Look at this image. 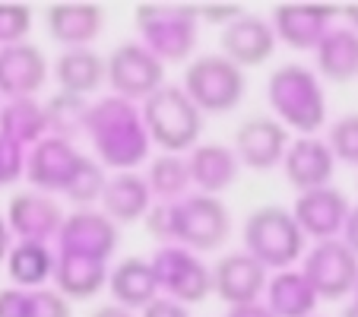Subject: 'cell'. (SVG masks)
Instances as JSON below:
<instances>
[{"mask_svg": "<svg viewBox=\"0 0 358 317\" xmlns=\"http://www.w3.org/2000/svg\"><path fill=\"white\" fill-rule=\"evenodd\" d=\"M86 134L99 153V165H108L117 171L136 169L152 146L136 101L117 99V95L89 105Z\"/></svg>", "mask_w": 358, "mask_h": 317, "instance_id": "6da1fadb", "label": "cell"}, {"mask_svg": "<svg viewBox=\"0 0 358 317\" xmlns=\"http://www.w3.org/2000/svg\"><path fill=\"white\" fill-rule=\"evenodd\" d=\"M266 99L285 130H298L301 136H314L327 121V95L320 76L304 64H282L273 70L266 83Z\"/></svg>", "mask_w": 358, "mask_h": 317, "instance_id": "7a4b0ae2", "label": "cell"}, {"mask_svg": "<svg viewBox=\"0 0 358 317\" xmlns=\"http://www.w3.org/2000/svg\"><path fill=\"white\" fill-rule=\"evenodd\" d=\"M140 115L146 124L149 143H156L162 153L181 155L196 146V136L203 130V115L181 86L162 83L149 99H143Z\"/></svg>", "mask_w": 358, "mask_h": 317, "instance_id": "3957f363", "label": "cell"}, {"mask_svg": "<svg viewBox=\"0 0 358 317\" xmlns=\"http://www.w3.org/2000/svg\"><path fill=\"white\" fill-rule=\"evenodd\" d=\"M244 251L266 270H292V263L301 260L304 235L292 219V209L266 203L257 206L244 219Z\"/></svg>", "mask_w": 358, "mask_h": 317, "instance_id": "277c9868", "label": "cell"}, {"mask_svg": "<svg viewBox=\"0 0 358 317\" xmlns=\"http://www.w3.org/2000/svg\"><path fill=\"white\" fill-rule=\"evenodd\" d=\"M140 45L162 64L190 61L200 35L194 7H136L134 13Z\"/></svg>", "mask_w": 358, "mask_h": 317, "instance_id": "5b68a950", "label": "cell"}, {"mask_svg": "<svg viewBox=\"0 0 358 317\" xmlns=\"http://www.w3.org/2000/svg\"><path fill=\"white\" fill-rule=\"evenodd\" d=\"M181 89L200 108V115H229L241 105L248 80L241 67L216 51V55H196L187 64Z\"/></svg>", "mask_w": 358, "mask_h": 317, "instance_id": "8992f818", "label": "cell"}, {"mask_svg": "<svg viewBox=\"0 0 358 317\" xmlns=\"http://www.w3.org/2000/svg\"><path fill=\"white\" fill-rule=\"evenodd\" d=\"M231 232V216L225 203L210 194H187L171 203V244L194 251H216Z\"/></svg>", "mask_w": 358, "mask_h": 317, "instance_id": "52a82bcc", "label": "cell"}, {"mask_svg": "<svg viewBox=\"0 0 358 317\" xmlns=\"http://www.w3.org/2000/svg\"><path fill=\"white\" fill-rule=\"evenodd\" d=\"M149 267L156 273L159 292H165V298H171V302L200 304L213 295L210 267L194 251L181 248V244H162L152 254Z\"/></svg>", "mask_w": 358, "mask_h": 317, "instance_id": "ba28073f", "label": "cell"}, {"mask_svg": "<svg viewBox=\"0 0 358 317\" xmlns=\"http://www.w3.org/2000/svg\"><path fill=\"white\" fill-rule=\"evenodd\" d=\"M301 273L314 295L324 302H339L349 292H355L358 283V257L345 248L339 238L317 241L308 254H301Z\"/></svg>", "mask_w": 358, "mask_h": 317, "instance_id": "9c48e42d", "label": "cell"}, {"mask_svg": "<svg viewBox=\"0 0 358 317\" xmlns=\"http://www.w3.org/2000/svg\"><path fill=\"white\" fill-rule=\"evenodd\" d=\"M105 83L117 99L143 101L165 83V64L156 61L140 41H124L105 57Z\"/></svg>", "mask_w": 358, "mask_h": 317, "instance_id": "30bf717a", "label": "cell"}, {"mask_svg": "<svg viewBox=\"0 0 358 317\" xmlns=\"http://www.w3.org/2000/svg\"><path fill=\"white\" fill-rule=\"evenodd\" d=\"M276 51V35L273 26L257 13H241L231 22H225L222 32H219V55L229 57L235 67H260L266 64Z\"/></svg>", "mask_w": 358, "mask_h": 317, "instance_id": "8fae6325", "label": "cell"}, {"mask_svg": "<svg viewBox=\"0 0 358 317\" xmlns=\"http://www.w3.org/2000/svg\"><path fill=\"white\" fill-rule=\"evenodd\" d=\"M117 241H121L117 225L105 213H95V209H76L73 216H67L57 229V254H80L108 263Z\"/></svg>", "mask_w": 358, "mask_h": 317, "instance_id": "7c38bea8", "label": "cell"}, {"mask_svg": "<svg viewBox=\"0 0 358 317\" xmlns=\"http://www.w3.org/2000/svg\"><path fill=\"white\" fill-rule=\"evenodd\" d=\"M266 273L270 270H266L264 263L254 260L248 251H231V254H222L210 267L213 292L229 308H235V304H254L266 292Z\"/></svg>", "mask_w": 358, "mask_h": 317, "instance_id": "4fadbf2b", "label": "cell"}, {"mask_svg": "<svg viewBox=\"0 0 358 317\" xmlns=\"http://www.w3.org/2000/svg\"><path fill=\"white\" fill-rule=\"evenodd\" d=\"M289 130L276 121V118H248L241 127L235 130V155L238 162L248 165L254 171H270L282 162L285 149H289Z\"/></svg>", "mask_w": 358, "mask_h": 317, "instance_id": "5bb4252c", "label": "cell"}, {"mask_svg": "<svg viewBox=\"0 0 358 317\" xmlns=\"http://www.w3.org/2000/svg\"><path fill=\"white\" fill-rule=\"evenodd\" d=\"M349 213V200L339 188H314L298 194L295 206H292V219L301 229V235H311L314 241H327V238H339Z\"/></svg>", "mask_w": 358, "mask_h": 317, "instance_id": "9a60e30c", "label": "cell"}, {"mask_svg": "<svg viewBox=\"0 0 358 317\" xmlns=\"http://www.w3.org/2000/svg\"><path fill=\"white\" fill-rule=\"evenodd\" d=\"M83 162V153H76L73 143L57 140V136H45L32 146L26 159V175L38 190L48 194H64L67 184L73 181L76 169Z\"/></svg>", "mask_w": 358, "mask_h": 317, "instance_id": "2e32d148", "label": "cell"}, {"mask_svg": "<svg viewBox=\"0 0 358 317\" xmlns=\"http://www.w3.org/2000/svg\"><path fill=\"white\" fill-rule=\"evenodd\" d=\"M282 171L285 181L304 194V190L314 188H327L333 178V169H336V159H333L330 146H327L320 136H298V140L289 143L282 155Z\"/></svg>", "mask_w": 358, "mask_h": 317, "instance_id": "e0dca14e", "label": "cell"}, {"mask_svg": "<svg viewBox=\"0 0 358 317\" xmlns=\"http://www.w3.org/2000/svg\"><path fill=\"white\" fill-rule=\"evenodd\" d=\"M64 223V209L57 200H51L48 194L29 190V194H16L10 200L7 213V229L16 232L22 241H38L48 244V238H55L57 229Z\"/></svg>", "mask_w": 358, "mask_h": 317, "instance_id": "ac0fdd59", "label": "cell"}, {"mask_svg": "<svg viewBox=\"0 0 358 317\" xmlns=\"http://www.w3.org/2000/svg\"><path fill=\"white\" fill-rule=\"evenodd\" d=\"M48 80V61L35 45L0 48V92L13 99H32Z\"/></svg>", "mask_w": 358, "mask_h": 317, "instance_id": "d6986e66", "label": "cell"}, {"mask_svg": "<svg viewBox=\"0 0 358 317\" xmlns=\"http://www.w3.org/2000/svg\"><path fill=\"white\" fill-rule=\"evenodd\" d=\"M184 159L190 171V188H196V194H222L238 181V171H241L235 149L222 143H200Z\"/></svg>", "mask_w": 358, "mask_h": 317, "instance_id": "ffe728a7", "label": "cell"}, {"mask_svg": "<svg viewBox=\"0 0 358 317\" xmlns=\"http://www.w3.org/2000/svg\"><path fill=\"white\" fill-rule=\"evenodd\" d=\"M336 10L324 7H276L273 10V35L276 41L295 48V51H314L327 32Z\"/></svg>", "mask_w": 358, "mask_h": 317, "instance_id": "44dd1931", "label": "cell"}, {"mask_svg": "<svg viewBox=\"0 0 358 317\" xmlns=\"http://www.w3.org/2000/svg\"><path fill=\"white\" fill-rule=\"evenodd\" d=\"M99 200L105 206V216L115 225L136 223L152 206V194H149L143 175H136V171H117V175L105 178V188H101Z\"/></svg>", "mask_w": 358, "mask_h": 317, "instance_id": "7402d4cb", "label": "cell"}, {"mask_svg": "<svg viewBox=\"0 0 358 317\" xmlns=\"http://www.w3.org/2000/svg\"><path fill=\"white\" fill-rule=\"evenodd\" d=\"M48 35L64 48H89V41L99 38L105 13L92 3H64V7H48L45 13Z\"/></svg>", "mask_w": 358, "mask_h": 317, "instance_id": "603a6c76", "label": "cell"}, {"mask_svg": "<svg viewBox=\"0 0 358 317\" xmlns=\"http://www.w3.org/2000/svg\"><path fill=\"white\" fill-rule=\"evenodd\" d=\"M314 61L330 83L358 80V32H352L349 26H330V32L314 48Z\"/></svg>", "mask_w": 358, "mask_h": 317, "instance_id": "cb8c5ba5", "label": "cell"}, {"mask_svg": "<svg viewBox=\"0 0 358 317\" xmlns=\"http://www.w3.org/2000/svg\"><path fill=\"white\" fill-rule=\"evenodd\" d=\"M108 289L121 308H146L152 298H159L156 273L143 257H124L115 270L108 273Z\"/></svg>", "mask_w": 358, "mask_h": 317, "instance_id": "d4e9b609", "label": "cell"}, {"mask_svg": "<svg viewBox=\"0 0 358 317\" xmlns=\"http://www.w3.org/2000/svg\"><path fill=\"white\" fill-rule=\"evenodd\" d=\"M55 80L61 92L86 99L105 83V57L95 55L92 48H67L55 61Z\"/></svg>", "mask_w": 358, "mask_h": 317, "instance_id": "484cf974", "label": "cell"}, {"mask_svg": "<svg viewBox=\"0 0 358 317\" xmlns=\"http://www.w3.org/2000/svg\"><path fill=\"white\" fill-rule=\"evenodd\" d=\"M55 286L64 298H92L101 286L108 283V267L105 260L80 254H55Z\"/></svg>", "mask_w": 358, "mask_h": 317, "instance_id": "4316f807", "label": "cell"}, {"mask_svg": "<svg viewBox=\"0 0 358 317\" xmlns=\"http://www.w3.org/2000/svg\"><path fill=\"white\" fill-rule=\"evenodd\" d=\"M320 298L298 270H279L266 283V308L273 317H311Z\"/></svg>", "mask_w": 358, "mask_h": 317, "instance_id": "83f0119b", "label": "cell"}, {"mask_svg": "<svg viewBox=\"0 0 358 317\" xmlns=\"http://www.w3.org/2000/svg\"><path fill=\"white\" fill-rule=\"evenodd\" d=\"M146 188L152 194V203H178L190 194V171L187 159L175 153H162L149 162L146 171Z\"/></svg>", "mask_w": 358, "mask_h": 317, "instance_id": "f1b7e54d", "label": "cell"}, {"mask_svg": "<svg viewBox=\"0 0 358 317\" xmlns=\"http://www.w3.org/2000/svg\"><path fill=\"white\" fill-rule=\"evenodd\" d=\"M0 317H70V302L57 289H3Z\"/></svg>", "mask_w": 358, "mask_h": 317, "instance_id": "f546056e", "label": "cell"}, {"mask_svg": "<svg viewBox=\"0 0 358 317\" xmlns=\"http://www.w3.org/2000/svg\"><path fill=\"white\" fill-rule=\"evenodd\" d=\"M48 124H45V108L35 99H13L7 108L0 111V136H7L16 146H29V143L45 140Z\"/></svg>", "mask_w": 358, "mask_h": 317, "instance_id": "4dcf8cb0", "label": "cell"}, {"mask_svg": "<svg viewBox=\"0 0 358 317\" xmlns=\"http://www.w3.org/2000/svg\"><path fill=\"white\" fill-rule=\"evenodd\" d=\"M7 267H10V279H13L20 289H38L45 279H51L55 254L48 251V244L20 241L7 254Z\"/></svg>", "mask_w": 358, "mask_h": 317, "instance_id": "1f68e13d", "label": "cell"}, {"mask_svg": "<svg viewBox=\"0 0 358 317\" xmlns=\"http://www.w3.org/2000/svg\"><path fill=\"white\" fill-rule=\"evenodd\" d=\"M45 108V124L57 140L73 143L80 134H86V118H89V101L80 95L57 92L41 105Z\"/></svg>", "mask_w": 358, "mask_h": 317, "instance_id": "d6a6232c", "label": "cell"}, {"mask_svg": "<svg viewBox=\"0 0 358 317\" xmlns=\"http://www.w3.org/2000/svg\"><path fill=\"white\" fill-rule=\"evenodd\" d=\"M101 188H105V169H101L95 159L83 155L80 169H76L73 181L67 184L64 197H70V203H76L80 209H86L89 203H95L101 197Z\"/></svg>", "mask_w": 358, "mask_h": 317, "instance_id": "836d02e7", "label": "cell"}, {"mask_svg": "<svg viewBox=\"0 0 358 317\" xmlns=\"http://www.w3.org/2000/svg\"><path fill=\"white\" fill-rule=\"evenodd\" d=\"M324 143L330 146L333 159H339V162L355 165L358 169V111L343 115L339 121H333L330 130H327Z\"/></svg>", "mask_w": 358, "mask_h": 317, "instance_id": "e575fe53", "label": "cell"}, {"mask_svg": "<svg viewBox=\"0 0 358 317\" xmlns=\"http://www.w3.org/2000/svg\"><path fill=\"white\" fill-rule=\"evenodd\" d=\"M32 29V13L26 7H0V48L20 45Z\"/></svg>", "mask_w": 358, "mask_h": 317, "instance_id": "d590c367", "label": "cell"}, {"mask_svg": "<svg viewBox=\"0 0 358 317\" xmlns=\"http://www.w3.org/2000/svg\"><path fill=\"white\" fill-rule=\"evenodd\" d=\"M26 169V159H22V149L16 143H10L7 136H0V188L22 175Z\"/></svg>", "mask_w": 358, "mask_h": 317, "instance_id": "8d00e7d4", "label": "cell"}, {"mask_svg": "<svg viewBox=\"0 0 358 317\" xmlns=\"http://www.w3.org/2000/svg\"><path fill=\"white\" fill-rule=\"evenodd\" d=\"M143 219H146L149 235L159 238L162 244H171V203H152Z\"/></svg>", "mask_w": 358, "mask_h": 317, "instance_id": "74e56055", "label": "cell"}, {"mask_svg": "<svg viewBox=\"0 0 358 317\" xmlns=\"http://www.w3.org/2000/svg\"><path fill=\"white\" fill-rule=\"evenodd\" d=\"M143 317H190V308L181 302H171V298L159 295L143 308Z\"/></svg>", "mask_w": 358, "mask_h": 317, "instance_id": "f35d334b", "label": "cell"}, {"mask_svg": "<svg viewBox=\"0 0 358 317\" xmlns=\"http://www.w3.org/2000/svg\"><path fill=\"white\" fill-rule=\"evenodd\" d=\"M339 241L358 257V206H349L345 213V223H343V232H339Z\"/></svg>", "mask_w": 358, "mask_h": 317, "instance_id": "ab89813d", "label": "cell"}, {"mask_svg": "<svg viewBox=\"0 0 358 317\" xmlns=\"http://www.w3.org/2000/svg\"><path fill=\"white\" fill-rule=\"evenodd\" d=\"M238 13H241V7H206V10H196V20H213V22H219V26H225V22H231Z\"/></svg>", "mask_w": 358, "mask_h": 317, "instance_id": "60d3db41", "label": "cell"}, {"mask_svg": "<svg viewBox=\"0 0 358 317\" xmlns=\"http://www.w3.org/2000/svg\"><path fill=\"white\" fill-rule=\"evenodd\" d=\"M225 317H273V314L266 304L254 302V304H235V308L225 311Z\"/></svg>", "mask_w": 358, "mask_h": 317, "instance_id": "b9f144b4", "label": "cell"}, {"mask_svg": "<svg viewBox=\"0 0 358 317\" xmlns=\"http://www.w3.org/2000/svg\"><path fill=\"white\" fill-rule=\"evenodd\" d=\"M89 317H134V311L121 308V304H99Z\"/></svg>", "mask_w": 358, "mask_h": 317, "instance_id": "7bdbcfd3", "label": "cell"}, {"mask_svg": "<svg viewBox=\"0 0 358 317\" xmlns=\"http://www.w3.org/2000/svg\"><path fill=\"white\" fill-rule=\"evenodd\" d=\"M10 254V229H7V219L0 216V260H7Z\"/></svg>", "mask_w": 358, "mask_h": 317, "instance_id": "ee69618b", "label": "cell"}, {"mask_svg": "<svg viewBox=\"0 0 358 317\" xmlns=\"http://www.w3.org/2000/svg\"><path fill=\"white\" fill-rule=\"evenodd\" d=\"M343 16H345V22H349V29H352V32H358V7L343 10Z\"/></svg>", "mask_w": 358, "mask_h": 317, "instance_id": "f6af8a7d", "label": "cell"}, {"mask_svg": "<svg viewBox=\"0 0 358 317\" xmlns=\"http://www.w3.org/2000/svg\"><path fill=\"white\" fill-rule=\"evenodd\" d=\"M339 317H358V302L345 304V308H343V314H339Z\"/></svg>", "mask_w": 358, "mask_h": 317, "instance_id": "bcb514c9", "label": "cell"}, {"mask_svg": "<svg viewBox=\"0 0 358 317\" xmlns=\"http://www.w3.org/2000/svg\"><path fill=\"white\" fill-rule=\"evenodd\" d=\"M355 302H358V283H355Z\"/></svg>", "mask_w": 358, "mask_h": 317, "instance_id": "7dc6e473", "label": "cell"}]
</instances>
